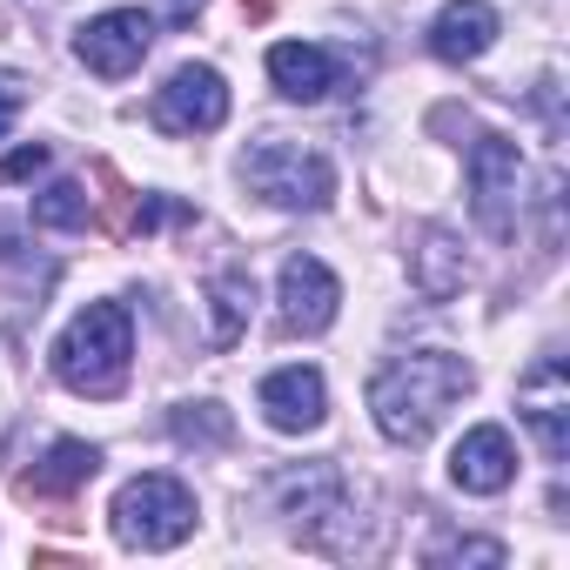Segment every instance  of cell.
<instances>
[{"label": "cell", "mask_w": 570, "mask_h": 570, "mask_svg": "<svg viewBox=\"0 0 570 570\" xmlns=\"http://www.w3.org/2000/svg\"><path fill=\"white\" fill-rule=\"evenodd\" d=\"M95 470H101V450H95V443H81V436H61V443H55V450H48V456L14 483V490H21L28 503H55V497H75Z\"/></svg>", "instance_id": "14"}, {"label": "cell", "mask_w": 570, "mask_h": 570, "mask_svg": "<svg viewBox=\"0 0 570 570\" xmlns=\"http://www.w3.org/2000/svg\"><path fill=\"white\" fill-rule=\"evenodd\" d=\"M470 215L490 242H510L517 235V215H523V155L510 135H476L470 148Z\"/></svg>", "instance_id": "6"}, {"label": "cell", "mask_w": 570, "mask_h": 570, "mask_svg": "<svg viewBox=\"0 0 570 570\" xmlns=\"http://www.w3.org/2000/svg\"><path fill=\"white\" fill-rule=\"evenodd\" d=\"M242 181L262 202H275V208H309V215L330 208V195H336V168L316 148H303V141H262V148H248Z\"/></svg>", "instance_id": "5"}, {"label": "cell", "mask_w": 570, "mask_h": 570, "mask_svg": "<svg viewBox=\"0 0 570 570\" xmlns=\"http://www.w3.org/2000/svg\"><path fill=\"white\" fill-rule=\"evenodd\" d=\"M410 275H416V296H423V303L463 296V282H470L463 242H456L450 228H423V235H416V255H410Z\"/></svg>", "instance_id": "15"}, {"label": "cell", "mask_w": 570, "mask_h": 570, "mask_svg": "<svg viewBox=\"0 0 570 570\" xmlns=\"http://www.w3.org/2000/svg\"><path fill=\"white\" fill-rule=\"evenodd\" d=\"M128 356H135V330H128V309L121 303H88L61 343H55V376L75 390V396H121L128 390Z\"/></svg>", "instance_id": "3"}, {"label": "cell", "mask_w": 570, "mask_h": 570, "mask_svg": "<svg viewBox=\"0 0 570 570\" xmlns=\"http://www.w3.org/2000/svg\"><path fill=\"white\" fill-rule=\"evenodd\" d=\"M517 416L530 423V436H537V450H543L550 463L570 456V370H563L557 356H543V363L517 383Z\"/></svg>", "instance_id": "9"}, {"label": "cell", "mask_w": 570, "mask_h": 570, "mask_svg": "<svg viewBox=\"0 0 570 570\" xmlns=\"http://www.w3.org/2000/svg\"><path fill=\"white\" fill-rule=\"evenodd\" d=\"M35 222L41 228H88V188L81 181H48L35 195Z\"/></svg>", "instance_id": "19"}, {"label": "cell", "mask_w": 570, "mask_h": 570, "mask_svg": "<svg viewBox=\"0 0 570 570\" xmlns=\"http://www.w3.org/2000/svg\"><path fill=\"white\" fill-rule=\"evenodd\" d=\"M323 410H330V396H323V376H316V370H275V376L262 383V416H268L275 430H289V436L316 430Z\"/></svg>", "instance_id": "13"}, {"label": "cell", "mask_w": 570, "mask_h": 570, "mask_svg": "<svg viewBox=\"0 0 570 570\" xmlns=\"http://www.w3.org/2000/svg\"><path fill=\"white\" fill-rule=\"evenodd\" d=\"M161 14H168V21H175V28H188V21H195V14H202V0H161Z\"/></svg>", "instance_id": "24"}, {"label": "cell", "mask_w": 570, "mask_h": 570, "mask_svg": "<svg viewBox=\"0 0 570 570\" xmlns=\"http://www.w3.org/2000/svg\"><path fill=\"white\" fill-rule=\"evenodd\" d=\"M248 303H255V282L242 275V268H228V275H215L208 282V350H235L242 343V330H248Z\"/></svg>", "instance_id": "17"}, {"label": "cell", "mask_w": 570, "mask_h": 570, "mask_svg": "<svg viewBox=\"0 0 570 570\" xmlns=\"http://www.w3.org/2000/svg\"><path fill=\"white\" fill-rule=\"evenodd\" d=\"M148 48H155V14H141V8H115V14H101V21H88V28L75 35L81 68L101 75V81L135 75V68L148 61Z\"/></svg>", "instance_id": "8"}, {"label": "cell", "mask_w": 570, "mask_h": 570, "mask_svg": "<svg viewBox=\"0 0 570 570\" xmlns=\"http://www.w3.org/2000/svg\"><path fill=\"white\" fill-rule=\"evenodd\" d=\"M430 563H503V543H490V537H443V543H430Z\"/></svg>", "instance_id": "21"}, {"label": "cell", "mask_w": 570, "mask_h": 570, "mask_svg": "<svg viewBox=\"0 0 570 570\" xmlns=\"http://www.w3.org/2000/svg\"><path fill=\"white\" fill-rule=\"evenodd\" d=\"M48 168V141H35V148H14L8 161H0V181H28V175H41Z\"/></svg>", "instance_id": "22"}, {"label": "cell", "mask_w": 570, "mask_h": 570, "mask_svg": "<svg viewBox=\"0 0 570 570\" xmlns=\"http://www.w3.org/2000/svg\"><path fill=\"white\" fill-rule=\"evenodd\" d=\"M95 181H101V228L108 235H135V188L121 181V168L95 161Z\"/></svg>", "instance_id": "20"}, {"label": "cell", "mask_w": 570, "mask_h": 570, "mask_svg": "<svg viewBox=\"0 0 570 570\" xmlns=\"http://www.w3.org/2000/svg\"><path fill=\"white\" fill-rule=\"evenodd\" d=\"M168 436H175L181 450H228V443H235V423H228V410H222L215 396H202V403L168 410Z\"/></svg>", "instance_id": "18"}, {"label": "cell", "mask_w": 570, "mask_h": 570, "mask_svg": "<svg viewBox=\"0 0 570 570\" xmlns=\"http://www.w3.org/2000/svg\"><path fill=\"white\" fill-rule=\"evenodd\" d=\"M21 108H28V88H21V81H0V135L14 128V115H21Z\"/></svg>", "instance_id": "23"}, {"label": "cell", "mask_w": 570, "mask_h": 570, "mask_svg": "<svg viewBox=\"0 0 570 570\" xmlns=\"http://www.w3.org/2000/svg\"><path fill=\"white\" fill-rule=\"evenodd\" d=\"M108 517H115V537L128 550H175L195 530V497L175 476H135V483L115 490Z\"/></svg>", "instance_id": "4"}, {"label": "cell", "mask_w": 570, "mask_h": 570, "mask_svg": "<svg viewBox=\"0 0 570 570\" xmlns=\"http://www.w3.org/2000/svg\"><path fill=\"white\" fill-rule=\"evenodd\" d=\"M275 8H282V0H242V14H248V21H268Z\"/></svg>", "instance_id": "25"}, {"label": "cell", "mask_w": 570, "mask_h": 570, "mask_svg": "<svg viewBox=\"0 0 570 570\" xmlns=\"http://www.w3.org/2000/svg\"><path fill=\"white\" fill-rule=\"evenodd\" d=\"M476 390V370L450 350H416V356H396L370 376V410H376V430L403 450H423L430 430L443 423V410L456 396Z\"/></svg>", "instance_id": "1"}, {"label": "cell", "mask_w": 570, "mask_h": 570, "mask_svg": "<svg viewBox=\"0 0 570 570\" xmlns=\"http://www.w3.org/2000/svg\"><path fill=\"white\" fill-rule=\"evenodd\" d=\"M148 121H155L161 135H208V128H222V121H228V88H222V75H215V68H175V75L155 88Z\"/></svg>", "instance_id": "7"}, {"label": "cell", "mask_w": 570, "mask_h": 570, "mask_svg": "<svg viewBox=\"0 0 570 570\" xmlns=\"http://www.w3.org/2000/svg\"><path fill=\"white\" fill-rule=\"evenodd\" d=\"M450 476H456V490H470V497H497V490L517 476V450H510V436H503L497 423H476V430L456 443Z\"/></svg>", "instance_id": "11"}, {"label": "cell", "mask_w": 570, "mask_h": 570, "mask_svg": "<svg viewBox=\"0 0 570 570\" xmlns=\"http://www.w3.org/2000/svg\"><path fill=\"white\" fill-rule=\"evenodd\" d=\"M268 497H275L282 517L296 523V537H303L309 550H330V557H356V550H370V537H363L370 517H356V483H350L336 463L282 470V476L268 483Z\"/></svg>", "instance_id": "2"}, {"label": "cell", "mask_w": 570, "mask_h": 570, "mask_svg": "<svg viewBox=\"0 0 570 570\" xmlns=\"http://www.w3.org/2000/svg\"><path fill=\"white\" fill-rule=\"evenodd\" d=\"M268 81L289 101H323L336 88V61L316 41H282V48H268Z\"/></svg>", "instance_id": "16"}, {"label": "cell", "mask_w": 570, "mask_h": 570, "mask_svg": "<svg viewBox=\"0 0 570 570\" xmlns=\"http://www.w3.org/2000/svg\"><path fill=\"white\" fill-rule=\"evenodd\" d=\"M275 303H282V330H289V336H323V330L336 323L343 282H336L316 255H289V262H282V289H275Z\"/></svg>", "instance_id": "10"}, {"label": "cell", "mask_w": 570, "mask_h": 570, "mask_svg": "<svg viewBox=\"0 0 570 570\" xmlns=\"http://www.w3.org/2000/svg\"><path fill=\"white\" fill-rule=\"evenodd\" d=\"M497 41V8H483V0H450V8L430 21V55L463 68V61H483Z\"/></svg>", "instance_id": "12"}]
</instances>
